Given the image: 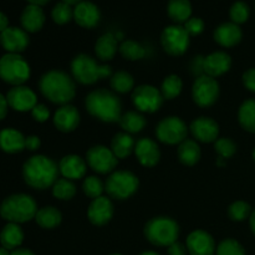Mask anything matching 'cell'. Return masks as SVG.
<instances>
[{
	"label": "cell",
	"mask_w": 255,
	"mask_h": 255,
	"mask_svg": "<svg viewBox=\"0 0 255 255\" xmlns=\"http://www.w3.org/2000/svg\"><path fill=\"white\" fill-rule=\"evenodd\" d=\"M216 255H246L243 246L236 239H224L217 247Z\"/></svg>",
	"instance_id": "cell-43"
},
{
	"label": "cell",
	"mask_w": 255,
	"mask_h": 255,
	"mask_svg": "<svg viewBox=\"0 0 255 255\" xmlns=\"http://www.w3.org/2000/svg\"><path fill=\"white\" fill-rule=\"evenodd\" d=\"M224 158H221V157H219L218 159H217V166H219V167H224Z\"/></svg>",
	"instance_id": "cell-58"
},
{
	"label": "cell",
	"mask_w": 255,
	"mask_h": 255,
	"mask_svg": "<svg viewBox=\"0 0 255 255\" xmlns=\"http://www.w3.org/2000/svg\"><path fill=\"white\" fill-rule=\"evenodd\" d=\"M20 24L26 32H37L45 24L44 10L39 5L29 4L20 15Z\"/></svg>",
	"instance_id": "cell-25"
},
{
	"label": "cell",
	"mask_w": 255,
	"mask_h": 255,
	"mask_svg": "<svg viewBox=\"0 0 255 255\" xmlns=\"http://www.w3.org/2000/svg\"><path fill=\"white\" fill-rule=\"evenodd\" d=\"M143 233L151 244L168 248L178 239L179 226L174 219L168 217H154L144 224Z\"/></svg>",
	"instance_id": "cell-6"
},
{
	"label": "cell",
	"mask_w": 255,
	"mask_h": 255,
	"mask_svg": "<svg viewBox=\"0 0 255 255\" xmlns=\"http://www.w3.org/2000/svg\"><path fill=\"white\" fill-rule=\"evenodd\" d=\"M194 138L203 143L216 142L219 136V125L211 117H198L189 126Z\"/></svg>",
	"instance_id": "cell-18"
},
{
	"label": "cell",
	"mask_w": 255,
	"mask_h": 255,
	"mask_svg": "<svg viewBox=\"0 0 255 255\" xmlns=\"http://www.w3.org/2000/svg\"><path fill=\"white\" fill-rule=\"evenodd\" d=\"M59 171L64 178L69 181H76L86 174L87 163L77 154H67L60 161Z\"/></svg>",
	"instance_id": "cell-23"
},
{
	"label": "cell",
	"mask_w": 255,
	"mask_h": 255,
	"mask_svg": "<svg viewBox=\"0 0 255 255\" xmlns=\"http://www.w3.org/2000/svg\"><path fill=\"white\" fill-rule=\"evenodd\" d=\"M183 27L188 32L189 36H197V35H201L203 32L204 21L201 17H191V19L184 22Z\"/></svg>",
	"instance_id": "cell-45"
},
{
	"label": "cell",
	"mask_w": 255,
	"mask_h": 255,
	"mask_svg": "<svg viewBox=\"0 0 255 255\" xmlns=\"http://www.w3.org/2000/svg\"><path fill=\"white\" fill-rule=\"evenodd\" d=\"M24 242V232L16 223H7L0 232V244L7 251H15Z\"/></svg>",
	"instance_id": "cell-28"
},
{
	"label": "cell",
	"mask_w": 255,
	"mask_h": 255,
	"mask_svg": "<svg viewBox=\"0 0 255 255\" xmlns=\"http://www.w3.org/2000/svg\"><path fill=\"white\" fill-rule=\"evenodd\" d=\"M110 85L112 90L119 94H127L131 91L134 86V80L131 74L126 71H117L112 74L110 79Z\"/></svg>",
	"instance_id": "cell-35"
},
{
	"label": "cell",
	"mask_w": 255,
	"mask_h": 255,
	"mask_svg": "<svg viewBox=\"0 0 255 255\" xmlns=\"http://www.w3.org/2000/svg\"><path fill=\"white\" fill-rule=\"evenodd\" d=\"M134 147H136V142L133 137L127 132L116 133L111 141V151L119 159L128 157L134 151Z\"/></svg>",
	"instance_id": "cell-29"
},
{
	"label": "cell",
	"mask_w": 255,
	"mask_h": 255,
	"mask_svg": "<svg viewBox=\"0 0 255 255\" xmlns=\"http://www.w3.org/2000/svg\"><path fill=\"white\" fill-rule=\"evenodd\" d=\"M189 34L182 25H169L161 34V44L164 51L172 56H181L189 46Z\"/></svg>",
	"instance_id": "cell-10"
},
{
	"label": "cell",
	"mask_w": 255,
	"mask_h": 255,
	"mask_svg": "<svg viewBox=\"0 0 255 255\" xmlns=\"http://www.w3.org/2000/svg\"><path fill=\"white\" fill-rule=\"evenodd\" d=\"M187 253H188L187 247L179 242H174L168 247V255H187Z\"/></svg>",
	"instance_id": "cell-49"
},
{
	"label": "cell",
	"mask_w": 255,
	"mask_h": 255,
	"mask_svg": "<svg viewBox=\"0 0 255 255\" xmlns=\"http://www.w3.org/2000/svg\"><path fill=\"white\" fill-rule=\"evenodd\" d=\"M80 124V114L72 105H64L54 115V125L60 132H72Z\"/></svg>",
	"instance_id": "cell-22"
},
{
	"label": "cell",
	"mask_w": 255,
	"mask_h": 255,
	"mask_svg": "<svg viewBox=\"0 0 255 255\" xmlns=\"http://www.w3.org/2000/svg\"><path fill=\"white\" fill-rule=\"evenodd\" d=\"M219 96V84L216 79L207 75L197 77L192 87V97L197 106L206 109L216 104Z\"/></svg>",
	"instance_id": "cell-11"
},
{
	"label": "cell",
	"mask_w": 255,
	"mask_h": 255,
	"mask_svg": "<svg viewBox=\"0 0 255 255\" xmlns=\"http://www.w3.org/2000/svg\"><path fill=\"white\" fill-rule=\"evenodd\" d=\"M7 104L10 109L17 112L31 111L37 105L36 94L30 87L12 86L6 94Z\"/></svg>",
	"instance_id": "cell-14"
},
{
	"label": "cell",
	"mask_w": 255,
	"mask_h": 255,
	"mask_svg": "<svg viewBox=\"0 0 255 255\" xmlns=\"http://www.w3.org/2000/svg\"><path fill=\"white\" fill-rule=\"evenodd\" d=\"M37 226H40L44 229H54L60 226L62 221L61 212L52 206L42 207L37 209V213L35 216Z\"/></svg>",
	"instance_id": "cell-31"
},
{
	"label": "cell",
	"mask_w": 255,
	"mask_h": 255,
	"mask_svg": "<svg viewBox=\"0 0 255 255\" xmlns=\"http://www.w3.org/2000/svg\"><path fill=\"white\" fill-rule=\"evenodd\" d=\"M183 89V82L178 75H168L163 80L161 86V94L163 99L173 100L177 96H179Z\"/></svg>",
	"instance_id": "cell-36"
},
{
	"label": "cell",
	"mask_w": 255,
	"mask_h": 255,
	"mask_svg": "<svg viewBox=\"0 0 255 255\" xmlns=\"http://www.w3.org/2000/svg\"><path fill=\"white\" fill-rule=\"evenodd\" d=\"M82 191L89 198L96 199L102 196L105 191V184L102 183L101 179L96 176H89L85 178L82 183Z\"/></svg>",
	"instance_id": "cell-40"
},
{
	"label": "cell",
	"mask_w": 255,
	"mask_h": 255,
	"mask_svg": "<svg viewBox=\"0 0 255 255\" xmlns=\"http://www.w3.org/2000/svg\"><path fill=\"white\" fill-rule=\"evenodd\" d=\"M134 154L143 167H154L161 159V151L151 138H141L134 147Z\"/></svg>",
	"instance_id": "cell-21"
},
{
	"label": "cell",
	"mask_w": 255,
	"mask_h": 255,
	"mask_svg": "<svg viewBox=\"0 0 255 255\" xmlns=\"http://www.w3.org/2000/svg\"><path fill=\"white\" fill-rule=\"evenodd\" d=\"M163 100L161 91L151 85H141L132 92V102L139 112L153 114L158 111Z\"/></svg>",
	"instance_id": "cell-13"
},
{
	"label": "cell",
	"mask_w": 255,
	"mask_h": 255,
	"mask_svg": "<svg viewBox=\"0 0 255 255\" xmlns=\"http://www.w3.org/2000/svg\"><path fill=\"white\" fill-rule=\"evenodd\" d=\"M111 255H122V254H117V253H116V254H111Z\"/></svg>",
	"instance_id": "cell-61"
},
{
	"label": "cell",
	"mask_w": 255,
	"mask_h": 255,
	"mask_svg": "<svg viewBox=\"0 0 255 255\" xmlns=\"http://www.w3.org/2000/svg\"><path fill=\"white\" fill-rule=\"evenodd\" d=\"M188 127L182 119L169 116L158 122L156 126V137L158 141L166 144H179L187 139Z\"/></svg>",
	"instance_id": "cell-9"
},
{
	"label": "cell",
	"mask_w": 255,
	"mask_h": 255,
	"mask_svg": "<svg viewBox=\"0 0 255 255\" xmlns=\"http://www.w3.org/2000/svg\"><path fill=\"white\" fill-rule=\"evenodd\" d=\"M139 255H159V254L156 253V252L148 251V252H143V253H141Z\"/></svg>",
	"instance_id": "cell-59"
},
{
	"label": "cell",
	"mask_w": 255,
	"mask_h": 255,
	"mask_svg": "<svg viewBox=\"0 0 255 255\" xmlns=\"http://www.w3.org/2000/svg\"><path fill=\"white\" fill-rule=\"evenodd\" d=\"M37 206L31 196L16 193L6 197L0 204V217L7 223H26L35 219Z\"/></svg>",
	"instance_id": "cell-4"
},
{
	"label": "cell",
	"mask_w": 255,
	"mask_h": 255,
	"mask_svg": "<svg viewBox=\"0 0 255 255\" xmlns=\"http://www.w3.org/2000/svg\"><path fill=\"white\" fill-rule=\"evenodd\" d=\"M203 62H204L203 56H196L193 59V61L191 62V72L196 76V79L197 77L202 76V75H204Z\"/></svg>",
	"instance_id": "cell-48"
},
{
	"label": "cell",
	"mask_w": 255,
	"mask_h": 255,
	"mask_svg": "<svg viewBox=\"0 0 255 255\" xmlns=\"http://www.w3.org/2000/svg\"><path fill=\"white\" fill-rule=\"evenodd\" d=\"M243 84L246 89L255 94V67L247 70L243 74Z\"/></svg>",
	"instance_id": "cell-47"
},
{
	"label": "cell",
	"mask_w": 255,
	"mask_h": 255,
	"mask_svg": "<svg viewBox=\"0 0 255 255\" xmlns=\"http://www.w3.org/2000/svg\"><path fill=\"white\" fill-rule=\"evenodd\" d=\"M189 255H216V242L206 231L197 229L192 232L186 242Z\"/></svg>",
	"instance_id": "cell-16"
},
{
	"label": "cell",
	"mask_w": 255,
	"mask_h": 255,
	"mask_svg": "<svg viewBox=\"0 0 255 255\" xmlns=\"http://www.w3.org/2000/svg\"><path fill=\"white\" fill-rule=\"evenodd\" d=\"M10 254H11V252L5 249L4 247H0V255H10Z\"/></svg>",
	"instance_id": "cell-57"
},
{
	"label": "cell",
	"mask_w": 255,
	"mask_h": 255,
	"mask_svg": "<svg viewBox=\"0 0 255 255\" xmlns=\"http://www.w3.org/2000/svg\"><path fill=\"white\" fill-rule=\"evenodd\" d=\"M52 194L55 198L60 201H70L76 194V187L72 183V181L66 178L57 179L52 186Z\"/></svg>",
	"instance_id": "cell-38"
},
{
	"label": "cell",
	"mask_w": 255,
	"mask_h": 255,
	"mask_svg": "<svg viewBox=\"0 0 255 255\" xmlns=\"http://www.w3.org/2000/svg\"><path fill=\"white\" fill-rule=\"evenodd\" d=\"M10 255H35V254L32 253L31 251H29V249L17 248V249H15V251H12Z\"/></svg>",
	"instance_id": "cell-53"
},
{
	"label": "cell",
	"mask_w": 255,
	"mask_h": 255,
	"mask_svg": "<svg viewBox=\"0 0 255 255\" xmlns=\"http://www.w3.org/2000/svg\"><path fill=\"white\" fill-rule=\"evenodd\" d=\"M243 32L234 22H223L214 30V41L223 47H233L242 41Z\"/></svg>",
	"instance_id": "cell-24"
},
{
	"label": "cell",
	"mask_w": 255,
	"mask_h": 255,
	"mask_svg": "<svg viewBox=\"0 0 255 255\" xmlns=\"http://www.w3.org/2000/svg\"><path fill=\"white\" fill-rule=\"evenodd\" d=\"M249 15H251V9H249L248 4L244 1H236L229 10L232 22L237 25L244 24L249 19Z\"/></svg>",
	"instance_id": "cell-42"
},
{
	"label": "cell",
	"mask_w": 255,
	"mask_h": 255,
	"mask_svg": "<svg viewBox=\"0 0 255 255\" xmlns=\"http://www.w3.org/2000/svg\"><path fill=\"white\" fill-rule=\"evenodd\" d=\"M238 121L246 131L255 133V100H247L238 111Z\"/></svg>",
	"instance_id": "cell-34"
},
{
	"label": "cell",
	"mask_w": 255,
	"mask_h": 255,
	"mask_svg": "<svg viewBox=\"0 0 255 255\" xmlns=\"http://www.w3.org/2000/svg\"><path fill=\"white\" fill-rule=\"evenodd\" d=\"M29 4H32V5H39V6H44V5H46L47 2L50 1V0H26Z\"/></svg>",
	"instance_id": "cell-55"
},
{
	"label": "cell",
	"mask_w": 255,
	"mask_h": 255,
	"mask_svg": "<svg viewBox=\"0 0 255 255\" xmlns=\"http://www.w3.org/2000/svg\"><path fill=\"white\" fill-rule=\"evenodd\" d=\"M74 20L79 26L94 29L101 20L100 9L91 1H81L74 7Z\"/></svg>",
	"instance_id": "cell-19"
},
{
	"label": "cell",
	"mask_w": 255,
	"mask_h": 255,
	"mask_svg": "<svg viewBox=\"0 0 255 255\" xmlns=\"http://www.w3.org/2000/svg\"><path fill=\"white\" fill-rule=\"evenodd\" d=\"M232 57L224 51H216L204 57L203 70L204 75L213 79L222 76L231 70Z\"/></svg>",
	"instance_id": "cell-20"
},
{
	"label": "cell",
	"mask_w": 255,
	"mask_h": 255,
	"mask_svg": "<svg viewBox=\"0 0 255 255\" xmlns=\"http://www.w3.org/2000/svg\"><path fill=\"white\" fill-rule=\"evenodd\" d=\"M59 172V166L51 158L36 154L30 157L22 166V178L31 188L44 191L54 186Z\"/></svg>",
	"instance_id": "cell-1"
},
{
	"label": "cell",
	"mask_w": 255,
	"mask_h": 255,
	"mask_svg": "<svg viewBox=\"0 0 255 255\" xmlns=\"http://www.w3.org/2000/svg\"><path fill=\"white\" fill-rule=\"evenodd\" d=\"M30 77V66L20 54H5L0 57V79L12 86H21Z\"/></svg>",
	"instance_id": "cell-7"
},
{
	"label": "cell",
	"mask_w": 255,
	"mask_h": 255,
	"mask_svg": "<svg viewBox=\"0 0 255 255\" xmlns=\"http://www.w3.org/2000/svg\"><path fill=\"white\" fill-rule=\"evenodd\" d=\"M146 119L142 114L136 111H128L120 119V126L127 133H138L146 127Z\"/></svg>",
	"instance_id": "cell-33"
},
{
	"label": "cell",
	"mask_w": 255,
	"mask_h": 255,
	"mask_svg": "<svg viewBox=\"0 0 255 255\" xmlns=\"http://www.w3.org/2000/svg\"><path fill=\"white\" fill-rule=\"evenodd\" d=\"M0 45L7 54H20L29 45V35L22 27L9 26L0 34Z\"/></svg>",
	"instance_id": "cell-15"
},
{
	"label": "cell",
	"mask_w": 255,
	"mask_h": 255,
	"mask_svg": "<svg viewBox=\"0 0 255 255\" xmlns=\"http://www.w3.org/2000/svg\"><path fill=\"white\" fill-rule=\"evenodd\" d=\"M214 151L217 152L221 158H231L236 154L237 152V146L231 138H227V137H223V138H218L216 142H214Z\"/></svg>",
	"instance_id": "cell-44"
},
{
	"label": "cell",
	"mask_w": 255,
	"mask_h": 255,
	"mask_svg": "<svg viewBox=\"0 0 255 255\" xmlns=\"http://www.w3.org/2000/svg\"><path fill=\"white\" fill-rule=\"evenodd\" d=\"M167 14L169 19L177 25L184 24L191 19L192 5L189 0H169L167 5Z\"/></svg>",
	"instance_id": "cell-30"
},
{
	"label": "cell",
	"mask_w": 255,
	"mask_h": 255,
	"mask_svg": "<svg viewBox=\"0 0 255 255\" xmlns=\"http://www.w3.org/2000/svg\"><path fill=\"white\" fill-rule=\"evenodd\" d=\"M51 17L57 25H65L74 19V9L64 1L57 2L51 11Z\"/></svg>",
	"instance_id": "cell-39"
},
{
	"label": "cell",
	"mask_w": 255,
	"mask_h": 255,
	"mask_svg": "<svg viewBox=\"0 0 255 255\" xmlns=\"http://www.w3.org/2000/svg\"><path fill=\"white\" fill-rule=\"evenodd\" d=\"M62 1L66 2V4H69V5H77L79 2L84 1V0H62Z\"/></svg>",
	"instance_id": "cell-56"
},
{
	"label": "cell",
	"mask_w": 255,
	"mask_h": 255,
	"mask_svg": "<svg viewBox=\"0 0 255 255\" xmlns=\"http://www.w3.org/2000/svg\"><path fill=\"white\" fill-rule=\"evenodd\" d=\"M119 50V40L114 34L107 32L100 36L95 44V54L101 61H110L115 57Z\"/></svg>",
	"instance_id": "cell-27"
},
{
	"label": "cell",
	"mask_w": 255,
	"mask_h": 255,
	"mask_svg": "<svg viewBox=\"0 0 255 255\" xmlns=\"http://www.w3.org/2000/svg\"><path fill=\"white\" fill-rule=\"evenodd\" d=\"M9 27V19L4 12L0 11V34Z\"/></svg>",
	"instance_id": "cell-52"
},
{
	"label": "cell",
	"mask_w": 255,
	"mask_h": 255,
	"mask_svg": "<svg viewBox=\"0 0 255 255\" xmlns=\"http://www.w3.org/2000/svg\"><path fill=\"white\" fill-rule=\"evenodd\" d=\"M24 134L15 128H4L0 131V149L5 153H19L25 148Z\"/></svg>",
	"instance_id": "cell-26"
},
{
	"label": "cell",
	"mask_w": 255,
	"mask_h": 255,
	"mask_svg": "<svg viewBox=\"0 0 255 255\" xmlns=\"http://www.w3.org/2000/svg\"><path fill=\"white\" fill-rule=\"evenodd\" d=\"M7 110H9V104H7L6 96L0 94V121H2L6 117Z\"/></svg>",
	"instance_id": "cell-51"
},
{
	"label": "cell",
	"mask_w": 255,
	"mask_h": 255,
	"mask_svg": "<svg viewBox=\"0 0 255 255\" xmlns=\"http://www.w3.org/2000/svg\"><path fill=\"white\" fill-rule=\"evenodd\" d=\"M252 207L244 201H237L232 203L228 208V216L234 222H243L252 214Z\"/></svg>",
	"instance_id": "cell-41"
},
{
	"label": "cell",
	"mask_w": 255,
	"mask_h": 255,
	"mask_svg": "<svg viewBox=\"0 0 255 255\" xmlns=\"http://www.w3.org/2000/svg\"><path fill=\"white\" fill-rule=\"evenodd\" d=\"M41 144V141L37 136H27L25 138V148L29 151H36Z\"/></svg>",
	"instance_id": "cell-50"
},
{
	"label": "cell",
	"mask_w": 255,
	"mask_h": 255,
	"mask_svg": "<svg viewBox=\"0 0 255 255\" xmlns=\"http://www.w3.org/2000/svg\"><path fill=\"white\" fill-rule=\"evenodd\" d=\"M71 74L80 84L94 85L99 80L111 77L112 70L109 65H100L90 55L80 54L72 60Z\"/></svg>",
	"instance_id": "cell-5"
},
{
	"label": "cell",
	"mask_w": 255,
	"mask_h": 255,
	"mask_svg": "<svg viewBox=\"0 0 255 255\" xmlns=\"http://www.w3.org/2000/svg\"><path fill=\"white\" fill-rule=\"evenodd\" d=\"M139 181L132 172L116 171L107 178L105 191L111 198L124 201L129 198L138 189Z\"/></svg>",
	"instance_id": "cell-8"
},
{
	"label": "cell",
	"mask_w": 255,
	"mask_h": 255,
	"mask_svg": "<svg viewBox=\"0 0 255 255\" xmlns=\"http://www.w3.org/2000/svg\"><path fill=\"white\" fill-rule=\"evenodd\" d=\"M249 224H251V229L253 232V234L255 236V209L252 212L251 217H249Z\"/></svg>",
	"instance_id": "cell-54"
},
{
	"label": "cell",
	"mask_w": 255,
	"mask_h": 255,
	"mask_svg": "<svg viewBox=\"0 0 255 255\" xmlns=\"http://www.w3.org/2000/svg\"><path fill=\"white\" fill-rule=\"evenodd\" d=\"M30 112H31L32 119L36 122H40V124L46 122L50 117V110L42 104H37Z\"/></svg>",
	"instance_id": "cell-46"
},
{
	"label": "cell",
	"mask_w": 255,
	"mask_h": 255,
	"mask_svg": "<svg viewBox=\"0 0 255 255\" xmlns=\"http://www.w3.org/2000/svg\"><path fill=\"white\" fill-rule=\"evenodd\" d=\"M85 106L92 117L107 124L120 122L122 116L121 101L109 90L99 89L90 92L85 100Z\"/></svg>",
	"instance_id": "cell-3"
},
{
	"label": "cell",
	"mask_w": 255,
	"mask_h": 255,
	"mask_svg": "<svg viewBox=\"0 0 255 255\" xmlns=\"http://www.w3.org/2000/svg\"><path fill=\"white\" fill-rule=\"evenodd\" d=\"M120 54L128 61H137L146 56V49L134 40H126L120 46Z\"/></svg>",
	"instance_id": "cell-37"
},
{
	"label": "cell",
	"mask_w": 255,
	"mask_h": 255,
	"mask_svg": "<svg viewBox=\"0 0 255 255\" xmlns=\"http://www.w3.org/2000/svg\"><path fill=\"white\" fill-rule=\"evenodd\" d=\"M177 154L184 166H194L201 159V147L193 139H184L179 143Z\"/></svg>",
	"instance_id": "cell-32"
},
{
	"label": "cell",
	"mask_w": 255,
	"mask_h": 255,
	"mask_svg": "<svg viewBox=\"0 0 255 255\" xmlns=\"http://www.w3.org/2000/svg\"><path fill=\"white\" fill-rule=\"evenodd\" d=\"M86 163L96 173L107 174L114 172L119 163V158L115 156L114 152L109 147L97 144L87 151Z\"/></svg>",
	"instance_id": "cell-12"
},
{
	"label": "cell",
	"mask_w": 255,
	"mask_h": 255,
	"mask_svg": "<svg viewBox=\"0 0 255 255\" xmlns=\"http://www.w3.org/2000/svg\"><path fill=\"white\" fill-rule=\"evenodd\" d=\"M253 159L255 161V148H254V151H253Z\"/></svg>",
	"instance_id": "cell-60"
},
{
	"label": "cell",
	"mask_w": 255,
	"mask_h": 255,
	"mask_svg": "<svg viewBox=\"0 0 255 255\" xmlns=\"http://www.w3.org/2000/svg\"><path fill=\"white\" fill-rule=\"evenodd\" d=\"M114 217V204L107 197H99L92 199L87 208V218L94 226L101 227L109 223Z\"/></svg>",
	"instance_id": "cell-17"
},
{
	"label": "cell",
	"mask_w": 255,
	"mask_h": 255,
	"mask_svg": "<svg viewBox=\"0 0 255 255\" xmlns=\"http://www.w3.org/2000/svg\"><path fill=\"white\" fill-rule=\"evenodd\" d=\"M39 89L45 99L61 106L69 105L76 94L74 80L66 72L59 70H51L42 75L39 81Z\"/></svg>",
	"instance_id": "cell-2"
}]
</instances>
